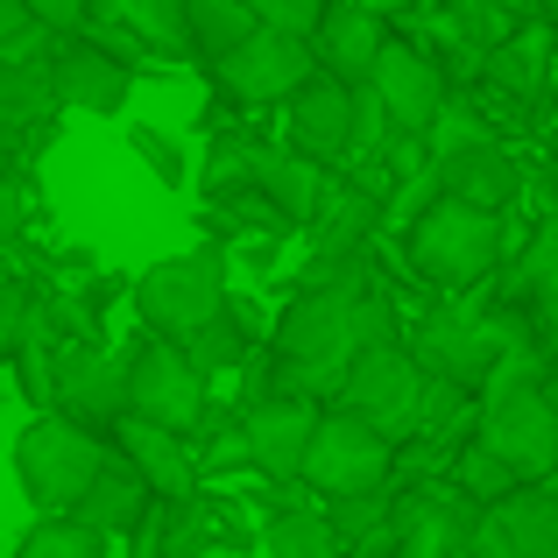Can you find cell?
I'll return each mask as SVG.
<instances>
[{
    "mask_svg": "<svg viewBox=\"0 0 558 558\" xmlns=\"http://www.w3.org/2000/svg\"><path fill=\"white\" fill-rule=\"evenodd\" d=\"M50 85H57L64 113H99V121L128 113V99H135V71L113 50H99L93 36H78V28L50 50Z\"/></svg>",
    "mask_w": 558,
    "mask_h": 558,
    "instance_id": "14",
    "label": "cell"
},
{
    "mask_svg": "<svg viewBox=\"0 0 558 558\" xmlns=\"http://www.w3.org/2000/svg\"><path fill=\"white\" fill-rule=\"evenodd\" d=\"M121 396L135 417L149 424H170V432L191 438V424L205 417V375L184 361L178 340H163V332H149V340H135L121 354Z\"/></svg>",
    "mask_w": 558,
    "mask_h": 558,
    "instance_id": "7",
    "label": "cell"
},
{
    "mask_svg": "<svg viewBox=\"0 0 558 558\" xmlns=\"http://www.w3.org/2000/svg\"><path fill=\"white\" fill-rule=\"evenodd\" d=\"M247 340H255V332H247V312H241V304H219V312H205L191 332H178L184 361H191L205 381L227 375V368H241V361H247Z\"/></svg>",
    "mask_w": 558,
    "mask_h": 558,
    "instance_id": "28",
    "label": "cell"
},
{
    "mask_svg": "<svg viewBox=\"0 0 558 558\" xmlns=\"http://www.w3.org/2000/svg\"><path fill=\"white\" fill-rule=\"evenodd\" d=\"M142 509H149V481L135 474V466L113 452L107 466H99L93 481H85L78 495H71V517H85V523H99L107 537H128L142 523Z\"/></svg>",
    "mask_w": 558,
    "mask_h": 558,
    "instance_id": "23",
    "label": "cell"
},
{
    "mask_svg": "<svg viewBox=\"0 0 558 558\" xmlns=\"http://www.w3.org/2000/svg\"><path fill=\"white\" fill-rule=\"evenodd\" d=\"M255 8V22L262 28H283V36H312V22H318V8L326 0H247Z\"/></svg>",
    "mask_w": 558,
    "mask_h": 558,
    "instance_id": "37",
    "label": "cell"
},
{
    "mask_svg": "<svg viewBox=\"0 0 558 558\" xmlns=\"http://www.w3.org/2000/svg\"><path fill=\"white\" fill-rule=\"evenodd\" d=\"M531 14H537L545 28H558V0H531Z\"/></svg>",
    "mask_w": 558,
    "mask_h": 558,
    "instance_id": "41",
    "label": "cell"
},
{
    "mask_svg": "<svg viewBox=\"0 0 558 558\" xmlns=\"http://www.w3.org/2000/svg\"><path fill=\"white\" fill-rule=\"evenodd\" d=\"M28 14H36V22H50L57 36H71V28L85 22V0H28Z\"/></svg>",
    "mask_w": 558,
    "mask_h": 558,
    "instance_id": "39",
    "label": "cell"
},
{
    "mask_svg": "<svg viewBox=\"0 0 558 558\" xmlns=\"http://www.w3.org/2000/svg\"><path fill=\"white\" fill-rule=\"evenodd\" d=\"M509 8H517V14H531V0H509Z\"/></svg>",
    "mask_w": 558,
    "mask_h": 558,
    "instance_id": "43",
    "label": "cell"
},
{
    "mask_svg": "<svg viewBox=\"0 0 558 558\" xmlns=\"http://www.w3.org/2000/svg\"><path fill=\"white\" fill-rule=\"evenodd\" d=\"M318 184H326V163H312L304 149H262V163H255V191L290 219V227H304V213H312Z\"/></svg>",
    "mask_w": 558,
    "mask_h": 558,
    "instance_id": "26",
    "label": "cell"
},
{
    "mask_svg": "<svg viewBox=\"0 0 558 558\" xmlns=\"http://www.w3.org/2000/svg\"><path fill=\"white\" fill-rule=\"evenodd\" d=\"M113 452H121L128 466H135L142 481H149V495H191L198 488V466H191V446L184 432H170V424H149L135 417V410H121V417L107 424Z\"/></svg>",
    "mask_w": 558,
    "mask_h": 558,
    "instance_id": "17",
    "label": "cell"
},
{
    "mask_svg": "<svg viewBox=\"0 0 558 558\" xmlns=\"http://www.w3.org/2000/svg\"><path fill=\"white\" fill-rule=\"evenodd\" d=\"M50 113H64L50 85V57H0V135L50 121Z\"/></svg>",
    "mask_w": 558,
    "mask_h": 558,
    "instance_id": "27",
    "label": "cell"
},
{
    "mask_svg": "<svg viewBox=\"0 0 558 558\" xmlns=\"http://www.w3.org/2000/svg\"><path fill=\"white\" fill-rule=\"evenodd\" d=\"M113 537L99 523L71 517V509H43V523H28L22 537V558H107Z\"/></svg>",
    "mask_w": 558,
    "mask_h": 558,
    "instance_id": "29",
    "label": "cell"
},
{
    "mask_svg": "<svg viewBox=\"0 0 558 558\" xmlns=\"http://www.w3.org/2000/svg\"><path fill=\"white\" fill-rule=\"evenodd\" d=\"M495 298H517L531 304V318L545 326V340H558V213H545L531 233H523V247L509 262H495Z\"/></svg>",
    "mask_w": 558,
    "mask_h": 558,
    "instance_id": "19",
    "label": "cell"
},
{
    "mask_svg": "<svg viewBox=\"0 0 558 558\" xmlns=\"http://www.w3.org/2000/svg\"><path fill=\"white\" fill-rule=\"evenodd\" d=\"M283 128H290V149H304L312 163H340L347 156V135H354V85L332 78V71H304L283 99Z\"/></svg>",
    "mask_w": 558,
    "mask_h": 558,
    "instance_id": "15",
    "label": "cell"
},
{
    "mask_svg": "<svg viewBox=\"0 0 558 558\" xmlns=\"http://www.w3.org/2000/svg\"><path fill=\"white\" fill-rule=\"evenodd\" d=\"M113 460V438L99 424H78L71 410H36L14 438V481L36 509H71V495Z\"/></svg>",
    "mask_w": 558,
    "mask_h": 558,
    "instance_id": "3",
    "label": "cell"
},
{
    "mask_svg": "<svg viewBox=\"0 0 558 558\" xmlns=\"http://www.w3.org/2000/svg\"><path fill=\"white\" fill-rule=\"evenodd\" d=\"M312 417H318V403H312V396H290V389H262L255 403L241 410L247 466H255L269 488H290V481H298V460H304V438H312Z\"/></svg>",
    "mask_w": 558,
    "mask_h": 558,
    "instance_id": "13",
    "label": "cell"
},
{
    "mask_svg": "<svg viewBox=\"0 0 558 558\" xmlns=\"http://www.w3.org/2000/svg\"><path fill=\"white\" fill-rule=\"evenodd\" d=\"M205 71H213V93L227 99V107H276V99L318 64H312V43L304 36H283V28L255 22L233 50L205 57Z\"/></svg>",
    "mask_w": 558,
    "mask_h": 558,
    "instance_id": "9",
    "label": "cell"
},
{
    "mask_svg": "<svg viewBox=\"0 0 558 558\" xmlns=\"http://www.w3.org/2000/svg\"><path fill=\"white\" fill-rule=\"evenodd\" d=\"M262 545H269V558H332V551H340V537H332L326 509L290 502V509H276V517L262 523Z\"/></svg>",
    "mask_w": 558,
    "mask_h": 558,
    "instance_id": "30",
    "label": "cell"
},
{
    "mask_svg": "<svg viewBox=\"0 0 558 558\" xmlns=\"http://www.w3.org/2000/svg\"><path fill=\"white\" fill-rule=\"evenodd\" d=\"M128 298H135V312H142L149 332L178 340L205 312L227 304V241H198V247H184V255L149 262V269L128 283Z\"/></svg>",
    "mask_w": 558,
    "mask_h": 558,
    "instance_id": "5",
    "label": "cell"
},
{
    "mask_svg": "<svg viewBox=\"0 0 558 558\" xmlns=\"http://www.w3.org/2000/svg\"><path fill=\"white\" fill-rule=\"evenodd\" d=\"M551 389H558V340H551Z\"/></svg>",
    "mask_w": 558,
    "mask_h": 558,
    "instance_id": "42",
    "label": "cell"
},
{
    "mask_svg": "<svg viewBox=\"0 0 558 558\" xmlns=\"http://www.w3.org/2000/svg\"><path fill=\"white\" fill-rule=\"evenodd\" d=\"M432 170H438V191H452L466 205H488V213L523 198V163L509 156V142H474V149L432 156Z\"/></svg>",
    "mask_w": 558,
    "mask_h": 558,
    "instance_id": "21",
    "label": "cell"
},
{
    "mask_svg": "<svg viewBox=\"0 0 558 558\" xmlns=\"http://www.w3.org/2000/svg\"><path fill=\"white\" fill-rule=\"evenodd\" d=\"M452 481H460L474 502H495V495H509L523 474L502 460V452H488L481 438H460V446H452Z\"/></svg>",
    "mask_w": 558,
    "mask_h": 558,
    "instance_id": "32",
    "label": "cell"
},
{
    "mask_svg": "<svg viewBox=\"0 0 558 558\" xmlns=\"http://www.w3.org/2000/svg\"><path fill=\"white\" fill-rule=\"evenodd\" d=\"M375 227H381V198H368V191L347 184V178H326L298 233L312 241V255H332V247H361V241H375Z\"/></svg>",
    "mask_w": 558,
    "mask_h": 558,
    "instance_id": "22",
    "label": "cell"
},
{
    "mask_svg": "<svg viewBox=\"0 0 558 558\" xmlns=\"http://www.w3.org/2000/svg\"><path fill=\"white\" fill-rule=\"evenodd\" d=\"M545 213H558V184H551V205H545Z\"/></svg>",
    "mask_w": 558,
    "mask_h": 558,
    "instance_id": "44",
    "label": "cell"
},
{
    "mask_svg": "<svg viewBox=\"0 0 558 558\" xmlns=\"http://www.w3.org/2000/svg\"><path fill=\"white\" fill-rule=\"evenodd\" d=\"M381 36H389V28H381V14L368 8V0H326L304 43H312V64L318 71L361 85V78H368V64H375V43Z\"/></svg>",
    "mask_w": 558,
    "mask_h": 558,
    "instance_id": "18",
    "label": "cell"
},
{
    "mask_svg": "<svg viewBox=\"0 0 558 558\" xmlns=\"http://www.w3.org/2000/svg\"><path fill=\"white\" fill-rule=\"evenodd\" d=\"M403 354L417 361V375L481 389V375H488V361H495L488 312H481V304H466V290H446V298H438L432 312L403 332Z\"/></svg>",
    "mask_w": 558,
    "mask_h": 558,
    "instance_id": "8",
    "label": "cell"
},
{
    "mask_svg": "<svg viewBox=\"0 0 558 558\" xmlns=\"http://www.w3.org/2000/svg\"><path fill=\"white\" fill-rule=\"evenodd\" d=\"M481 502L452 474H410L403 495H389V545L403 558H466V531H474Z\"/></svg>",
    "mask_w": 558,
    "mask_h": 558,
    "instance_id": "6",
    "label": "cell"
},
{
    "mask_svg": "<svg viewBox=\"0 0 558 558\" xmlns=\"http://www.w3.org/2000/svg\"><path fill=\"white\" fill-rule=\"evenodd\" d=\"M57 43L64 36H57L50 22H36L28 0H0V57H50Z\"/></svg>",
    "mask_w": 558,
    "mask_h": 558,
    "instance_id": "35",
    "label": "cell"
},
{
    "mask_svg": "<svg viewBox=\"0 0 558 558\" xmlns=\"http://www.w3.org/2000/svg\"><path fill=\"white\" fill-rule=\"evenodd\" d=\"M389 466H396V438H381L361 410L347 403H318L312 438H304V460L298 481L312 495H361V488H389Z\"/></svg>",
    "mask_w": 558,
    "mask_h": 558,
    "instance_id": "4",
    "label": "cell"
},
{
    "mask_svg": "<svg viewBox=\"0 0 558 558\" xmlns=\"http://www.w3.org/2000/svg\"><path fill=\"white\" fill-rule=\"evenodd\" d=\"M551 71H558V36L537 22V14H523L509 36H495L488 50H481V78L474 85H495V93H509V99H531V93L551 85Z\"/></svg>",
    "mask_w": 558,
    "mask_h": 558,
    "instance_id": "20",
    "label": "cell"
},
{
    "mask_svg": "<svg viewBox=\"0 0 558 558\" xmlns=\"http://www.w3.org/2000/svg\"><path fill=\"white\" fill-rule=\"evenodd\" d=\"M22 312H28V283H22V276H0V368H8V354H14Z\"/></svg>",
    "mask_w": 558,
    "mask_h": 558,
    "instance_id": "38",
    "label": "cell"
},
{
    "mask_svg": "<svg viewBox=\"0 0 558 558\" xmlns=\"http://www.w3.org/2000/svg\"><path fill=\"white\" fill-rule=\"evenodd\" d=\"M255 28V8L247 0H184V36H191V57H219Z\"/></svg>",
    "mask_w": 558,
    "mask_h": 558,
    "instance_id": "31",
    "label": "cell"
},
{
    "mask_svg": "<svg viewBox=\"0 0 558 558\" xmlns=\"http://www.w3.org/2000/svg\"><path fill=\"white\" fill-rule=\"evenodd\" d=\"M262 149L269 142L262 135H247V128H233V121H213L205 128V156H198V184L205 198H219V191H241V184H255V163H262Z\"/></svg>",
    "mask_w": 558,
    "mask_h": 558,
    "instance_id": "25",
    "label": "cell"
},
{
    "mask_svg": "<svg viewBox=\"0 0 558 558\" xmlns=\"http://www.w3.org/2000/svg\"><path fill=\"white\" fill-rule=\"evenodd\" d=\"M417 389H424V375H417V361L403 354V340H375V347H354V361H347L340 396H332V403L361 410L381 438L403 446L410 417H417Z\"/></svg>",
    "mask_w": 558,
    "mask_h": 558,
    "instance_id": "10",
    "label": "cell"
},
{
    "mask_svg": "<svg viewBox=\"0 0 558 558\" xmlns=\"http://www.w3.org/2000/svg\"><path fill=\"white\" fill-rule=\"evenodd\" d=\"M466 558H558V488L545 481H517L509 495L481 502Z\"/></svg>",
    "mask_w": 558,
    "mask_h": 558,
    "instance_id": "11",
    "label": "cell"
},
{
    "mask_svg": "<svg viewBox=\"0 0 558 558\" xmlns=\"http://www.w3.org/2000/svg\"><path fill=\"white\" fill-rule=\"evenodd\" d=\"M50 410H71L78 424H99V432H107L128 410L121 354H107V340H57V403Z\"/></svg>",
    "mask_w": 558,
    "mask_h": 558,
    "instance_id": "16",
    "label": "cell"
},
{
    "mask_svg": "<svg viewBox=\"0 0 558 558\" xmlns=\"http://www.w3.org/2000/svg\"><path fill=\"white\" fill-rule=\"evenodd\" d=\"M368 93L381 99V113H389V128L396 135H424L432 128V113L446 107V71H438V57L432 50H417V43H403V36H381L375 43V64H368Z\"/></svg>",
    "mask_w": 558,
    "mask_h": 558,
    "instance_id": "12",
    "label": "cell"
},
{
    "mask_svg": "<svg viewBox=\"0 0 558 558\" xmlns=\"http://www.w3.org/2000/svg\"><path fill=\"white\" fill-rule=\"evenodd\" d=\"M432 198H438V170H432V156H424V163H410V170H396V178H389V191H381V227L375 233H403Z\"/></svg>",
    "mask_w": 558,
    "mask_h": 558,
    "instance_id": "33",
    "label": "cell"
},
{
    "mask_svg": "<svg viewBox=\"0 0 558 558\" xmlns=\"http://www.w3.org/2000/svg\"><path fill=\"white\" fill-rule=\"evenodd\" d=\"M57 269H71L85 283V276H93V255H85V247H64V255H57Z\"/></svg>",
    "mask_w": 558,
    "mask_h": 558,
    "instance_id": "40",
    "label": "cell"
},
{
    "mask_svg": "<svg viewBox=\"0 0 558 558\" xmlns=\"http://www.w3.org/2000/svg\"><path fill=\"white\" fill-rule=\"evenodd\" d=\"M502 213H509V205H502ZM502 213L438 191V198L403 227L410 276L432 283L438 298H446V290H481L495 276V262H502Z\"/></svg>",
    "mask_w": 558,
    "mask_h": 558,
    "instance_id": "1",
    "label": "cell"
},
{
    "mask_svg": "<svg viewBox=\"0 0 558 558\" xmlns=\"http://www.w3.org/2000/svg\"><path fill=\"white\" fill-rule=\"evenodd\" d=\"M128 142H135V156L156 170V184H170V191L191 184V163H184V142L178 135H163V128H128Z\"/></svg>",
    "mask_w": 558,
    "mask_h": 558,
    "instance_id": "36",
    "label": "cell"
},
{
    "mask_svg": "<svg viewBox=\"0 0 558 558\" xmlns=\"http://www.w3.org/2000/svg\"><path fill=\"white\" fill-rule=\"evenodd\" d=\"M85 22H121L128 36H142L163 64H184L191 57L184 0H85Z\"/></svg>",
    "mask_w": 558,
    "mask_h": 558,
    "instance_id": "24",
    "label": "cell"
},
{
    "mask_svg": "<svg viewBox=\"0 0 558 558\" xmlns=\"http://www.w3.org/2000/svg\"><path fill=\"white\" fill-rule=\"evenodd\" d=\"M36 213H50V198H36V178L22 170H0V247H22Z\"/></svg>",
    "mask_w": 558,
    "mask_h": 558,
    "instance_id": "34",
    "label": "cell"
},
{
    "mask_svg": "<svg viewBox=\"0 0 558 558\" xmlns=\"http://www.w3.org/2000/svg\"><path fill=\"white\" fill-rule=\"evenodd\" d=\"M488 452H502L523 481L558 474V389L551 375H481L474 432Z\"/></svg>",
    "mask_w": 558,
    "mask_h": 558,
    "instance_id": "2",
    "label": "cell"
}]
</instances>
